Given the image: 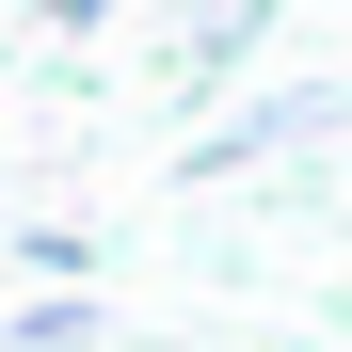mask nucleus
<instances>
[{
  "instance_id": "f257e3e1",
  "label": "nucleus",
  "mask_w": 352,
  "mask_h": 352,
  "mask_svg": "<svg viewBox=\"0 0 352 352\" xmlns=\"http://www.w3.org/2000/svg\"><path fill=\"white\" fill-rule=\"evenodd\" d=\"M16 352H96V305H32V320H16Z\"/></svg>"
}]
</instances>
